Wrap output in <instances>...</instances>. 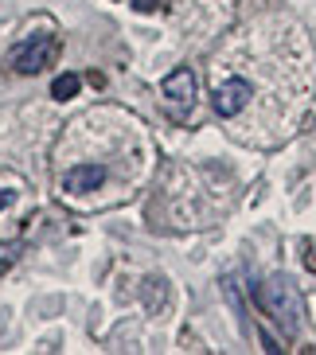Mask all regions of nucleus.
Instances as JSON below:
<instances>
[{
  "instance_id": "nucleus-4",
  "label": "nucleus",
  "mask_w": 316,
  "mask_h": 355,
  "mask_svg": "<svg viewBox=\"0 0 316 355\" xmlns=\"http://www.w3.org/2000/svg\"><path fill=\"white\" fill-rule=\"evenodd\" d=\"M164 105H168L176 117H184L191 110V102H195V71L191 67H176V71L164 78Z\"/></svg>"
},
{
  "instance_id": "nucleus-5",
  "label": "nucleus",
  "mask_w": 316,
  "mask_h": 355,
  "mask_svg": "<svg viewBox=\"0 0 316 355\" xmlns=\"http://www.w3.org/2000/svg\"><path fill=\"white\" fill-rule=\"evenodd\" d=\"M102 184H105V168L102 164H78L63 176L67 196H86V191H98Z\"/></svg>"
},
{
  "instance_id": "nucleus-9",
  "label": "nucleus",
  "mask_w": 316,
  "mask_h": 355,
  "mask_svg": "<svg viewBox=\"0 0 316 355\" xmlns=\"http://www.w3.org/2000/svg\"><path fill=\"white\" fill-rule=\"evenodd\" d=\"M8 203H12V191H0V211L8 207Z\"/></svg>"
},
{
  "instance_id": "nucleus-7",
  "label": "nucleus",
  "mask_w": 316,
  "mask_h": 355,
  "mask_svg": "<svg viewBox=\"0 0 316 355\" xmlns=\"http://www.w3.org/2000/svg\"><path fill=\"white\" fill-rule=\"evenodd\" d=\"M20 254H24V242H0V270H8Z\"/></svg>"
},
{
  "instance_id": "nucleus-1",
  "label": "nucleus",
  "mask_w": 316,
  "mask_h": 355,
  "mask_svg": "<svg viewBox=\"0 0 316 355\" xmlns=\"http://www.w3.org/2000/svg\"><path fill=\"white\" fill-rule=\"evenodd\" d=\"M258 304H262L265 313L274 316V324L281 328L285 336H297L301 332V316H305V301H301V293L297 285L285 277V273H274V277H265L258 285Z\"/></svg>"
},
{
  "instance_id": "nucleus-8",
  "label": "nucleus",
  "mask_w": 316,
  "mask_h": 355,
  "mask_svg": "<svg viewBox=\"0 0 316 355\" xmlns=\"http://www.w3.org/2000/svg\"><path fill=\"white\" fill-rule=\"evenodd\" d=\"M157 4H160V0H133V8H137V12H152Z\"/></svg>"
},
{
  "instance_id": "nucleus-6",
  "label": "nucleus",
  "mask_w": 316,
  "mask_h": 355,
  "mask_svg": "<svg viewBox=\"0 0 316 355\" xmlns=\"http://www.w3.org/2000/svg\"><path fill=\"white\" fill-rule=\"evenodd\" d=\"M74 94H78V74L67 71V74H59V78L51 83V98H55V102H71Z\"/></svg>"
},
{
  "instance_id": "nucleus-3",
  "label": "nucleus",
  "mask_w": 316,
  "mask_h": 355,
  "mask_svg": "<svg viewBox=\"0 0 316 355\" xmlns=\"http://www.w3.org/2000/svg\"><path fill=\"white\" fill-rule=\"evenodd\" d=\"M250 98H254V83L243 78V74H234V78H227V83L215 86L211 105H215V114L219 117H238L246 105H250Z\"/></svg>"
},
{
  "instance_id": "nucleus-2",
  "label": "nucleus",
  "mask_w": 316,
  "mask_h": 355,
  "mask_svg": "<svg viewBox=\"0 0 316 355\" xmlns=\"http://www.w3.org/2000/svg\"><path fill=\"white\" fill-rule=\"evenodd\" d=\"M51 51H55V35L51 32H35V35L20 40L8 51V67L16 74H40L43 67H47V59H51Z\"/></svg>"
}]
</instances>
